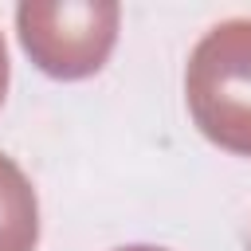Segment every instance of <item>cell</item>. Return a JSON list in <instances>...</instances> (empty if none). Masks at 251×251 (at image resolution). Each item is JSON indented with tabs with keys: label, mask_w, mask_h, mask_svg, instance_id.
Returning <instances> with one entry per match:
<instances>
[{
	"label": "cell",
	"mask_w": 251,
	"mask_h": 251,
	"mask_svg": "<svg viewBox=\"0 0 251 251\" xmlns=\"http://www.w3.org/2000/svg\"><path fill=\"white\" fill-rule=\"evenodd\" d=\"M39 200L24 169L0 153V251H35Z\"/></svg>",
	"instance_id": "obj_3"
},
{
	"label": "cell",
	"mask_w": 251,
	"mask_h": 251,
	"mask_svg": "<svg viewBox=\"0 0 251 251\" xmlns=\"http://www.w3.org/2000/svg\"><path fill=\"white\" fill-rule=\"evenodd\" d=\"M118 20L114 0H27L16 8L24 51L55 78L94 75L114 51Z\"/></svg>",
	"instance_id": "obj_2"
},
{
	"label": "cell",
	"mask_w": 251,
	"mask_h": 251,
	"mask_svg": "<svg viewBox=\"0 0 251 251\" xmlns=\"http://www.w3.org/2000/svg\"><path fill=\"white\" fill-rule=\"evenodd\" d=\"M118 251H161V247H118Z\"/></svg>",
	"instance_id": "obj_5"
},
{
	"label": "cell",
	"mask_w": 251,
	"mask_h": 251,
	"mask_svg": "<svg viewBox=\"0 0 251 251\" xmlns=\"http://www.w3.org/2000/svg\"><path fill=\"white\" fill-rule=\"evenodd\" d=\"M184 94L208 141L251 157V20H224L192 47Z\"/></svg>",
	"instance_id": "obj_1"
},
{
	"label": "cell",
	"mask_w": 251,
	"mask_h": 251,
	"mask_svg": "<svg viewBox=\"0 0 251 251\" xmlns=\"http://www.w3.org/2000/svg\"><path fill=\"white\" fill-rule=\"evenodd\" d=\"M4 90H8V47H4V35H0V102H4Z\"/></svg>",
	"instance_id": "obj_4"
}]
</instances>
